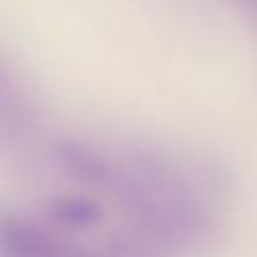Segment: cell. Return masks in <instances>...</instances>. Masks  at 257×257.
<instances>
[{
  "instance_id": "1",
  "label": "cell",
  "mask_w": 257,
  "mask_h": 257,
  "mask_svg": "<svg viewBox=\"0 0 257 257\" xmlns=\"http://www.w3.org/2000/svg\"><path fill=\"white\" fill-rule=\"evenodd\" d=\"M32 126V102L12 70L0 60V137L20 139L28 135Z\"/></svg>"
},
{
  "instance_id": "2",
  "label": "cell",
  "mask_w": 257,
  "mask_h": 257,
  "mask_svg": "<svg viewBox=\"0 0 257 257\" xmlns=\"http://www.w3.org/2000/svg\"><path fill=\"white\" fill-rule=\"evenodd\" d=\"M247 16H251L257 22V0H233Z\"/></svg>"
}]
</instances>
